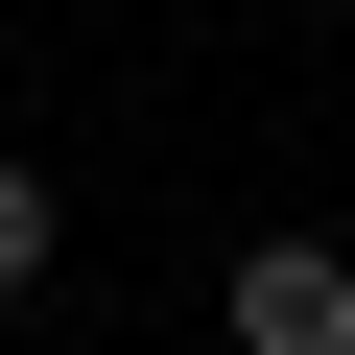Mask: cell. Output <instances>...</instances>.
I'll return each instance as SVG.
<instances>
[{
  "mask_svg": "<svg viewBox=\"0 0 355 355\" xmlns=\"http://www.w3.org/2000/svg\"><path fill=\"white\" fill-rule=\"evenodd\" d=\"M237 355H355V237H261L237 261Z\"/></svg>",
  "mask_w": 355,
  "mask_h": 355,
  "instance_id": "6da1fadb",
  "label": "cell"
},
{
  "mask_svg": "<svg viewBox=\"0 0 355 355\" xmlns=\"http://www.w3.org/2000/svg\"><path fill=\"white\" fill-rule=\"evenodd\" d=\"M24 284H48V166L0 142V308H24Z\"/></svg>",
  "mask_w": 355,
  "mask_h": 355,
  "instance_id": "7a4b0ae2",
  "label": "cell"
}]
</instances>
